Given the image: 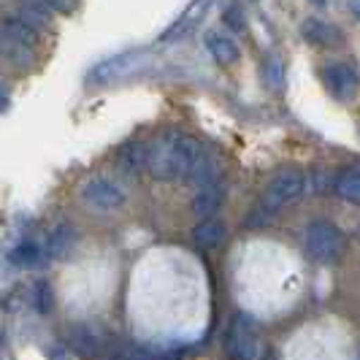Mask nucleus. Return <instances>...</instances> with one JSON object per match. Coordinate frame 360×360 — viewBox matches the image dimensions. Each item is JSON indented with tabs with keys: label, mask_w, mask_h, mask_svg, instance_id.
<instances>
[{
	"label": "nucleus",
	"mask_w": 360,
	"mask_h": 360,
	"mask_svg": "<svg viewBox=\"0 0 360 360\" xmlns=\"http://www.w3.org/2000/svg\"><path fill=\"white\" fill-rule=\"evenodd\" d=\"M349 6H352V14L360 19V0H349Z\"/></svg>",
	"instance_id": "obj_25"
},
{
	"label": "nucleus",
	"mask_w": 360,
	"mask_h": 360,
	"mask_svg": "<svg viewBox=\"0 0 360 360\" xmlns=\"http://www.w3.org/2000/svg\"><path fill=\"white\" fill-rule=\"evenodd\" d=\"M323 84L328 87V92L339 101H347L352 98L355 90H358V76L349 65L344 63H333V65H325L323 68Z\"/></svg>",
	"instance_id": "obj_6"
},
{
	"label": "nucleus",
	"mask_w": 360,
	"mask_h": 360,
	"mask_svg": "<svg viewBox=\"0 0 360 360\" xmlns=\"http://www.w3.org/2000/svg\"><path fill=\"white\" fill-rule=\"evenodd\" d=\"M206 46L219 65H233L238 60V46H236L233 38L222 36V33H209L206 36Z\"/></svg>",
	"instance_id": "obj_13"
},
{
	"label": "nucleus",
	"mask_w": 360,
	"mask_h": 360,
	"mask_svg": "<svg viewBox=\"0 0 360 360\" xmlns=\"http://www.w3.org/2000/svg\"><path fill=\"white\" fill-rule=\"evenodd\" d=\"M225 22H228L233 30H244V17H241V8H238V6H231V8L225 11Z\"/></svg>",
	"instance_id": "obj_21"
},
{
	"label": "nucleus",
	"mask_w": 360,
	"mask_h": 360,
	"mask_svg": "<svg viewBox=\"0 0 360 360\" xmlns=\"http://www.w3.org/2000/svg\"><path fill=\"white\" fill-rule=\"evenodd\" d=\"M33 307L36 311L41 314H49L54 307V295H52V288L46 285V282H36V288H33Z\"/></svg>",
	"instance_id": "obj_18"
},
{
	"label": "nucleus",
	"mask_w": 360,
	"mask_h": 360,
	"mask_svg": "<svg viewBox=\"0 0 360 360\" xmlns=\"http://www.w3.org/2000/svg\"><path fill=\"white\" fill-rule=\"evenodd\" d=\"M133 63H136V54L108 57L106 63H101V65L90 73V82H95V84H106V82H111V79H117V76H122V73L130 71Z\"/></svg>",
	"instance_id": "obj_10"
},
{
	"label": "nucleus",
	"mask_w": 360,
	"mask_h": 360,
	"mask_svg": "<svg viewBox=\"0 0 360 360\" xmlns=\"http://www.w3.org/2000/svg\"><path fill=\"white\" fill-rule=\"evenodd\" d=\"M52 11H57V14H71L73 8H76V0H44Z\"/></svg>",
	"instance_id": "obj_22"
},
{
	"label": "nucleus",
	"mask_w": 360,
	"mask_h": 360,
	"mask_svg": "<svg viewBox=\"0 0 360 360\" xmlns=\"http://www.w3.org/2000/svg\"><path fill=\"white\" fill-rule=\"evenodd\" d=\"M304 190H307L304 171L301 168H282L269 179L266 190H263V198H260V206H263V212H282L285 206L301 198Z\"/></svg>",
	"instance_id": "obj_2"
},
{
	"label": "nucleus",
	"mask_w": 360,
	"mask_h": 360,
	"mask_svg": "<svg viewBox=\"0 0 360 360\" xmlns=\"http://www.w3.org/2000/svg\"><path fill=\"white\" fill-rule=\"evenodd\" d=\"M146 162H149V146L141 144V141H127L122 149H120V168L125 174H139L144 171Z\"/></svg>",
	"instance_id": "obj_12"
},
{
	"label": "nucleus",
	"mask_w": 360,
	"mask_h": 360,
	"mask_svg": "<svg viewBox=\"0 0 360 360\" xmlns=\"http://www.w3.org/2000/svg\"><path fill=\"white\" fill-rule=\"evenodd\" d=\"M344 250V233L333 225L317 219L307 231V255L314 263H333Z\"/></svg>",
	"instance_id": "obj_3"
},
{
	"label": "nucleus",
	"mask_w": 360,
	"mask_h": 360,
	"mask_svg": "<svg viewBox=\"0 0 360 360\" xmlns=\"http://www.w3.org/2000/svg\"><path fill=\"white\" fill-rule=\"evenodd\" d=\"M266 79H269L271 87H279L282 84V65H279L276 57H271L269 63H266Z\"/></svg>",
	"instance_id": "obj_20"
},
{
	"label": "nucleus",
	"mask_w": 360,
	"mask_h": 360,
	"mask_svg": "<svg viewBox=\"0 0 360 360\" xmlns=\"http://www.w3.org/2000/svg\"><path fill=\"white\" fill-rule=\"evenodd\" d=\"M222 238H225V225L214 217L200 219L195 225V231H193V241H195L198 250H214Z\"/></svg>",
	"instance_id": "obj_11"
},
{
	"label": "nucleus",
	"mask_w": 360,
	"mask_h": 360,
	"mask_svg": "<svg viewBox=\"0 0 360 360\" xmlns=\"http://www.w3.org/2000/svg\"><path fill=\"white\" fill-rule=\"evenodd\" d=\"M8 108V90L3 87V82H0V111H6Z\"/></svg>",
	"instance_id": "obj_23"
},
{
	"label": "nucleus",
	"mask_w": 360,
	"mask_h": 360,
	"mask_svg": "<svg viewBox=\"0 0 360 360\" xmlns=\"http://www.w3.org/2000/svg\"><path fill=\"white\" fill-rule=\"evenodd\" d=\"M225 352L231 360H255L257 358V330L247 314H238L225 339Z\"/></svg>",
	"instance_id": "obj_4"
},
{
	"label": "nucleus",
	"mask_w": 360,
	"mask_h": 360,
	"mask_svg": "<svg viewBox=\"0 0 360 360\" xmlns=\"http://www.w3.org/2000/svg\"><path fill=\"white\" fill-rule=\"evenodd\" d=\"M114 360H155V355H149L144 347H136V344H114L111 352H108Z\"/></svg>",
	"instance_id": "obj_17"
},
{
	"label": "nucleus",
	"mask_w": 360,
	"mask_h": 360,
	"mask_svg": "<svg viewBox=\"0 0 360 360\" xmlns=\"http://www.w3.org/2000/svg\"><path fill=\"white\" fill-rule=\"evenodd\" d=\"M209 3L212 0H193L190 6H187V11L181 14L165 33H162V41H176V38H181V36H187L195 25H198L200 19H203V14H206V8H209Z\"/></svg>",
	"instance_id": "obj_8"
},
{
	"label": "nucleus",
	"mask_w": 360,
	"mask_h": 360,
	"mask_svg": "<svg viewBox=\"0 0 360 360\" xmlns=\"http://www.w3.org/2000/svg\"><path fill=\"white\" fill-rule=\"evenodd\" d=\"M73 247H76V228H73L71 222H60L49 233L46 255L54 257V260H63V257H68L73 252Z\"/></svg>",
	"instance_id": "obj_9"
},
{
	"label": "nucleus",
	"mask_w": 360,
	"mask_h": 360,
	"mask_svg": "<svg viewBox=\"0 0 360 360\" xmlns=\"http://www.w3.org/2000/svg\"><path fill=\"white\" fill-rule=\"evenodd\" d=\"M49 11H52V8H49L46 3L41 6V3H33V0H30V3H25V6H22L19 19H22V22H27L33 30H46V27H49Z\"/></svg>",
	"instance_id": "obj_16"
},
{
	"label": "nucleus",
	"mask_w": 360,
	"mask_h": 360,
	"mask_svg": "<svg viewBox=\"0 0 360 360\" xmlns=\"http://www.w3.org/2000/svg\"><path fill=\"white\" fill-rule=\"evenodd\" d=\"M336 193L349 203L360 206V168H347L336 179Z\"/></svg>",
	"instance_id": "obj_15"
},
{
	"label": "nucleus",
	"mask_w": 360,
	"mask_h": 360,
	"mask_svg": "<svg viewBox=\"0 0 360 360\" xmlns=\"http://www.w3.org/2000/svg\"><path fill=\"white\" fill-rule=\"evenodd\" d=\"M52 360H68V355L63 352V349H52V355H49Z\"/></svg>",
	"instance_id": "obj_24"
},
{
	"label": "nucleus",
	"mask_w": 360,
	"mask_h": 360,
	"mask_svg": "<svg viewBox=\"0 0 360 360\" xmlns=\"http://www.w3.org/2000/svg\"><path fill=\"white\" fill-rule=\"evenodd\" d=\"M11 260H14L17 266H36L38 260H41V252H38L36 244L25 241V244H19L17 250L11 252Z\"/></svg>",
	"instance_id": "obj_19"
},
{
	"label": "nucleus",
	"mask_w": 360,
	"mask_h": 360,
	"mask_svg": "<svg viewBox=\"0 0 360 360\" xmlns=\"http://www.w3.org/2000/svg\"><path fill=\"white\" fill-rule=\"evenodd\" d=\"M222 200H225V187H222V181H206V184H200V190L195 193V198H193V212L200 217V219H209V217L217 214V209L222 206Z\"/></svg>",
	"instance_id": "obj_7"
},
{
	"label": "nucleus",
	"mask_w": 360,
	"mask_h": 360,
	"mask_svg": "<svg viewBox=\"0 0 360 360\" xmlns=\"http://www.w3.org/2000/svg\"><path fill=\"white\" fill-rule=\"evenodd\" d=\"M82 198L87 200L95 209H103V212H111V209H120L125 203V193L117 181L111 179H90L84 187H82Z\"/></svg>",
	"instance_id": "obj_5"
},
{
	"label": "nucleus",
	"mask_w": 360,
	"mask_h": 360,
	"mask_svg": "<svg viewBox=\"0 0 360 360\" xmlns=\"http://www.w3.org/2000/svg\"><path fill=\"white\" fill-rule=\"evenodd\" d=\"M301 33H304V38H307L309 44H317V46H330V44L339 41L336 27L325 25V22H320V19H307Z\"/></svg>",
	"instance_id": "obj_14"
},
{
	"label": "nucleus",
	"mask_w": 360,
	"mask_h": 360,
	"mask_svg": "<svg viewBox=\"0 0 360 360\" xmlns=\"http://www.w3.org/2000/svg\"><path fill=\"white\" fill-rule=\"evenodd\" d=\"M146 171L160 181L187 179L198 181V184L212 181L209 158H206L200 141L187 136V133H179V130L162 133L160 139L149 146Z\"/></svg>",
	"instance_id": "obj_1"
}]
</instances>
